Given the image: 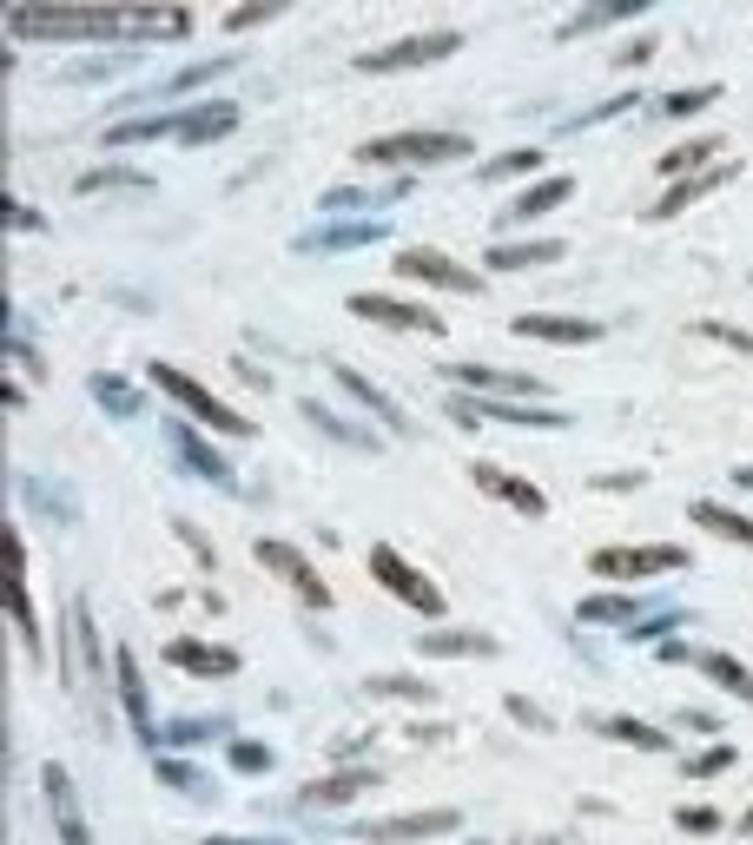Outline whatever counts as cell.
I'll return each mask as SVG.
<instances>
[{"instance_id":"cell-9","label":"cell","mask_w":753,"mask_h":845,"mask_svg":"<svg viewBox=\"0 0 753 845\" xmlns=\"http://www.w3.org/2000/svg\"><path fill=\"white\" fill-rule=\"evenodd\" d=\"M397 272L403 278H424V285H450V291H476V272L450 265L443 251H397Z\"/></svg>"},{"instance_id":"cell-23","label":"cell","mask_w":753,"mask_h":845,"mask_svg":"<svg viewBox=\"0 0 753 845\" xmlns=\"http://www.w3.org/2000/svg\"><path fill=\"white\" fill-rule=\"evenodd\" d=\"M120 694H126V714L146 727V688H139V667H133V654H120Z\"/></svg>"},{"instance_id":"cell-17","label":"cell","mask_w":753,"mask_h":845,"mask_svg":"<svg viewBox=\"0 0 753 845\" xmlns=\"http://www.w3.org/2000/svg\"><path fill=\"white\" fill-rule=\"evenodd\" d=\"M450 377L469 383V390H510V396H529V390H536L529 377H502V370H482V364H456Z\"/></svg>"},{"instance_id":"cell-25","label":"cell","mask_w":753,"mask_h":845,"mask_svg":"<svg viewBox=\"0 0 753 845\" xmlns=\"http://www.w3.org/2000/svg\"><path fill=\"white\" fill-rule=\"evenodd\" d=\"M424 654H489V641L482 634H430Z\"/></svg>"},{"instance_id":"cell-29","label":"cell","mask_w":753,"mask_h":845,"mask_svg":"<svg viewBox=\"0 0 753 845\" xmlns=\"http://www.w3.org/2000/svg\"><path fill=\"white\" fill-rule=\"evenodd\" d=\"M231 759H238L244 773H259V767H265V746H231Z\"/></svg>"},{"instance_id":"cell-21","label":"cell","mask_w":753,"mask_h":845,"mask_svg":"<svg viewBox=\"0 0 753 845\" xmlns=\"http://www.w3.org/2000/svg\"><path fill=\"white\" fill-rule=\"evenodd\" d=\"M562 199H568V179H549V186H536V192H523L510 218H536V212H549V205H562Z\"/></svg>"},{"instance_id":"cell-30","label":"cell","mask_w":753,"mask_h":845,"mask_svg":"<svg viewBox=\"0 0 753 845\" xmlns=\"http://www.w3.org/2000/svg\"><path fill=\"white\" fill-rule=\"evenodd\" d=\"M740 825H746V832H753V812H746V819H740Z\"/></svg>"},{"instance_id":"cell-14","label":"cell","mask_w":753,"mask_h":845,"mask_svg":"<svg viewBox=\"0 0 753 845\" xmlns=\"http://www.w3.org/2000/svg\"><path fill=\"white\" fill-rule=\"evenodd\" d=\"M562 244L555 238H536V244H489V265L495 272H529V265H555Z\"/></svg>"},{"instance_id":"cell-16","label":"cell","mask_w":753,"mask_h":845,"mask_svg":"<svg viewBox=\"0 0 753 845\" xmlns=\"http://www.w3.org/2000/svg\"><path fill=\"white\" fill-rule=\"evenodd\" d=\"M727 173H733V165H714V173H701V179H688V186H675V192H667V199L654 205V218H675L681 205H694V199H707V192H714V186H720Z\"/></svg>"},{"instance_id":"cell-5","label":"cell","mask_w":753,"mask_h":845,"mask_svg":"<svg viewBox=\"0 0 753 845\" xmlns=\"http://www.w3.org/2000/svg\"><path fill=\"white\" fill-rule=\"evenodd\" d=\"M463 47V34H410V40H397V47H384V53H357V66L364 73H397V66H424V60H443V53H456Z\"/></svg>"},{"instance_id":"cell-8","label":"cell","mask_w":753,"mask_h":845,"mask_svg":"<svg viewBox=\"0 0 753 845\" xmlns=\"http://www.w3.org/2000/svg\"><path fill=\"white\" fill-rule=\"evenodd\" d=\"M351 311H357V317H371V324H390V330H443V317H430L424 304L377 298V291H357V298H351Z\"/></svg>"},{"instance_id":"cell-1","label":"cell","mask_w":753,"mask_h":845,"mask_svg":"<svg viewBox=\"0 0 753 845\" xmlns=\"http://www.w3.org/2000/svg\"><path fill=\"white\" fill-rule=\"evenodd\" d=\"M469 139L463 133H390V139H371L357 159L364 165H443V159H463Z\"/></svg>"},{"instance_id":"cell-3","label":"cell","mask_w":753,"mask_h":845,"mask_svg":"<svg viewBox=\"0 0 753 845\" xmlns=\"http://www.w3.org/2000/svg\"><path fill=\"white\" fill-rule=\"evenodd\" d=\"M371 575L390 588L397 602H410L416 615H437V608H443V588H437V581H424V575H416L397 548H371Z\"/></svg>"},{"instance_id":"cell-28","label":"cell","mask_w":753,"mask_h":845,"mask_svg":"<svg viewBox=\"0 0 753 845\" xmlns=\"http://www.w3.org/2000/svg\"><path fill=\"white\" fill-rule=\"evenodd\" d=\"M681 825H688V832H714V825H720V819H714V812H707V806H688V812H681Z\"/></svg>"},{"instance_id":"cell-20","label":"cell","mask_w":753,"mask_h":845,"mask_svg":"<svg viewBox=\"0 0 753 845\" xmlns=\"http://www.w3.org/2000/svg\"><path fill=\"white\" fill-rule=\"evenodd\" d=\"M357 786H371V773H338V780H317L304 799H311V806H338V799H351Z\"/></svg>"},{"instance_id":"cell-27","label":"cell","mask_w":753,"mask_h":845,"mask_svg":"<svg viewBox=\"0 0 753 845\" xmlns=\"http://www.w3.org/2000/svg\"><path fill=\"white\" fill-rule=\"evenodd\" d=\"M707 100H714V87H707V93H675V100H667V106H661V113H701V106H707Z\"/></svg>"},{"instance_id":"cell-26","label":"cell","mask_w":753,"mask_h":845,"mask_svg":"<svg viewBox=\"0 0 753 845\" xmlns=\"http://www.w3.org/2000/svg\"><path fill=\"white\" fill-rule=\"evenodd\" d=\"M529 165H542V152H510V159H495L482 179H502V173H529Z\"/></svg>"},{"instance_id":"cell-15","label":"cell","mask_w":753,"mask_h":845,"mask_svg":"<svg viewBox=\"0 0 753 845\" xmlns=\"http://www.w3.org/2000/svg\"><path fill=\"white\" fill-rule=\"evenodd\" d=\"M47 799H53L60 838H66V845H87V825H79V812H73V799H66V773H60V767H47Z\"/></svg>"},{"instance_id":"cell-24","label":"cell","mask_w":753,"mask_h":845,"mask_svg":"<svg viewBox=\"0 0 753 845\" xmlns=\"http://www.w3.org/2000/svg\"><path fill=\"white\" fill-rule=\"evenodd\" d=\"M701 159H714V139H694V146H675V152H667L661 159V173H694V165Z\"/></svg>"},{"instance_id":"cell-13","label":"cell","mask_w":753,"mask_h":845,"mask_svg":"<svg viewBox=\"0 0 753 845\" xmlns=\"http://www.w3.org/2000/svg\"><path fill=\"white\" fill-rule=\"evenodd\" d=\"M450 825H456V812H416V819H377V825H364V838H437Z\"/></svg>"},{"instance_id":"cell-10","label":"cell","mask_w":753,"mask_h":845,"mask_svg":"<svg viewBox=\"0 0 753 845\" xmlns=\"http://www.w3.org/2000/svg\"><path fill=\"white\" fill-rule=\"evenodd\" d=\"M469 476H476V489H482V495H495V502H510V509H523V516H542V509H549V502H542V489H529V482H516L510 469H495V463H476Z\"/></svg>"},{"instance_id":"cell-12","label":"cell","mask_w":753,"mask_h":845,"mask_svg":"<svg viewBox=\"0 0 753 845\" xmlns=\"http://www.w3.org/2000/svg\"><path fill=\"white\" fill-rule=\"evenodd\" d=\"M165 660L173 667H192V673H205V681H218V673H231L238 667V654H225V647H205V641H165Z\"/></svg>"},{"instance_id":"cell-6","label":"cell","mask_w":753,"mask_h":845,"mask_svg":"<svg viewBox=\"0 0 753 845\" xmlns=\"http://www.w3.org/2000/svg\"><path fill=\"white\" fill-rule=\"evenodd\" d=\"M259 562L272 568V575H285V588H291V595H304L311 608H330V588H324V575L291 548V542H259Z\"/></svg>"},{"instance_id":"cell-19","label":"cell","mask_w":753,"mask_h":845,"mask_svg":"<svg viewBox=\"0 0 753 845\" xmlns=\"http://www.w3.org/2000/svg\"><path fill=\"white\" fill-rule=\"evenodd\" d=\"M701 667L714 673V681H720V688H727L733 701H753V673H746L740 660H727V654H701Z\"/></svg>"},{"instance_id":"cell-22","label":"cell","mask_w":753,"mask_h":845,"mask_svg":"<svg viewBox=\"0 0 753 845\" xmlns=\"http://www.w3.org/2000/svg\"><path fill=\"white\" fill-rule=\"evenodd\" d=\"M602 733H615V740H628V746H648V753L667 746V733H661V727H641V720H602Z\"/></svg>"},{"instance_id":"cell-7","label":"cell","mask_w":753,"mask_h":845,"mask_svg":"<svg viewBox=\"0 0 753 845\" xmlns=\"http://www.w3.org/2000/svg\"><path fill=\"white\" fill-rule=\"evenodd\" d=\"M0 562H8V615H14L21 641H27V647L40 654V628H34V608H27V588H21L27 562H21V535H14V529H0Z\"/></svg>"},{"instance_id":"cell-11","label":"cell","mask_w":753,"mask_h":845,"mask_svg":"<svg viewBox=\"0 0 753 845\" xmlns=\"http://www.w3.org/2000/svg\"><path fill=\"white\" fill-rule=\"evenodd\" d=\"M523 337H542V344H595L602 324L595 317H516Z\"/></svg>"},{"instance_id":"cell-4","label":"cell","mask_w":753,"mask_h":845,"mask_svg":"<svg viewBox=\"0 0 753 845\" xmlns=\"http://www.w3.org/2000/svg\"><path fill=\"white\" fill-rule=\"evenodd\" d=\"M589 568L602 581H641V575H661V568H688L681 548H595Z\"/></svg>"},{"instance_id":"cell-18","label":"cell","mask_w":753,"mask_h":845,"mask_svg":"<svg viewBox=\"0 0 753 845\" xmlns=\"http://www.w3.org/2000/svg\"><path fill=\"white\" fill-rule=\"evenodd\" d=\"M694 522H701V529H720L727 542H746V548H753V522H746V516H733V509H714V502H694Z\"/></svg>"},{"instance_id":"cell-2","label":"cell","mask_w":753,"mask_h":845,"mask_svg":"<svg viewBox=\"0 0 753 845\" xmlns=\"http://www.w3.org/2000/svg\"><path fill=\"white\" fill-rule=\"evenodd\" d=\"M152 383H159L165 396H173V403H186V409H192V416L205 422V430H218V437H251V422H244L238 409H225V403H218L212 390H199V383H192L186 370H173V364H152Z\"/></svg>"}]
</instances>
